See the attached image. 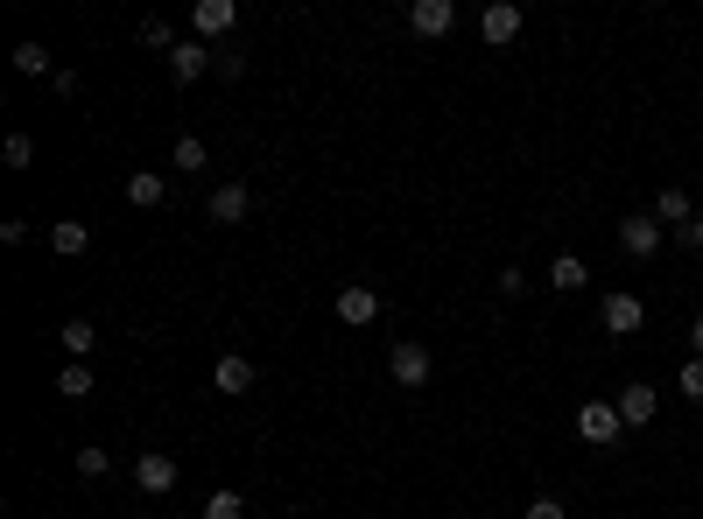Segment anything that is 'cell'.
Returning a JSON list of instances; mask_svg holds the SVG:
<instances>
[{"mask_svg":"<svg viewBox=\"0 0 703 519\" xmlns=\"http://www.w3.org/2000/svg\"><path fill=\"white\" fill-rule=\"evenodd\" d=\"M577 435L592 442V450H613V442L626 435V421H619V400H584V408H577Z\"/></svg>","mask_w":703,"mask_h":519,"instance_id":"1","label":"cell"},{"mask_svg":"<svg viewBox=\"0 0 703 519\" xmlns=\"http://www.w3.org/2000/svg\"><path fill=\"white\" fill-rule=\"evenodd\" d=\"M387 372H394V387H429V372H436L429 344H423V337H402V344L387 352Z\"/></svg>","mask_w":703,"mask_h":519,"instance_id":"2","label":"cell"},{"mask_svg":"<svg viewBox=\"0 0 703 519\" xmlns=\"http://www.w3.org/2000/svg\"><path fill=\"white\" fill-rule=\"evenodd\" d=\"M177 456H169V450H141L135 456V485L148 491V498H169V491H177Z\"/></svg>","mask_w":703,"mask_h":519,"instance_id":"3","label":"cell"},{"mask_svg":"<svg viewBox=\"0 0 703 519\" xmlns=\"http://www.w3.org/2000/svg\"><path fill=\"white\" fill-rule=\"evenodd\" d=\"M598 323H605V337H633L640 323H648V310H640V295H626V288H613V295L598 302Z\"/></svg>","mask_w":703,"mask_h":519,"instance_id":"4","label":"cell"},{"mask_svg":"<svg viewBox=\"0 0 703 519\" xmlns=\"http://www.w3.org/2000/svg\"><path fill=\"white\" fill-rule=\"evenodd\" d=\"M619 246H626L633 260H654V253H661V218H654V210H633V218H619Z\"/></svg>","mask_w":703,"mask_h":519,"instance_id":"5","label":"cell"},{"mask_svg":"<svg viewBox=\"0 0 703 519\" xmlns=\"http://www.w3.org/2000/svg\"><path fill=\"white\" fill-rule=\"evenodd\" d=\"M338 323H352V331H366V323H380V288H366V281L338 288Z\"/></svg>","mask_w":703,"mask_h":519,"instance_id":"6","label":"cell"},{"mask_svg":"<svg viewBox=\"0 0 703 519\" xmlns=\"http://www.w3.org/2000/svg\"><path fill=\"white\" fill-rule=\"evenodd\" d=\"M233 22H239L233 0H198V8H190V29H198V43H212V35H233Z\"/></svg>","mask_w":703,"mask_h":519,"instance_id":"7","label":"cell"},{"mask_svg":"<svg viewBox=\"0 0 703 519\" xmlns=\"http://www.w3.org/2000/svg\"><path fill=\"white\" fill-rule=\"evenodd\" d=\"M479 35H486L492 50H500V43H514V35H521V8H514V0H486V14H479Z\"/></svg>","mask_w":703,"mask_h":519,"instance_id":"8","label":"cell"},{"mask_svg":"<svg viewBox=\"0 0 703 519\" xmlns=\"http://www.w3.org/2000/svg\"><path fill=\"white\" fill-rule=\"evenodd\" d=\"M204 71H212V43H198V35H190V43L169 50V78H177V85H198Z\"/></svg>","mask_w":703,"mask_h":519,"instance_id":"9","label":"cell"},{"mask_svg":"<svg viewBox=\"0 0 703 519\" xmlns=\"http://www.w3.org/2000/svg\"><path fill=\"white\" fill-rule=\"evenodd\" d=\"M654 408H661V393L648 387V379L619 387V421H626V429H648V421H654Z\"/></svg>","mask_w":703,"mask_h":519,"instance_id":"10","label":"cell"},{"mask_svg":"<svg viewBox=\"0 0 703 519\" xmlns=\"http://www.w3.org/2000/svg\"><path fill=\"white\" fill-rule=\"evenodd\" d=\"M246 204H254V190H246V183H219L204 210H212V225H239V218H246Z\"/></svg>","mask_w":703,"mask_h":519,"instance_id":"11","label":"cell"},{"mask_svg":"<svg viewBox=\"0 0 703 519\" xmlns=\"http://www.w3.org/2000/svg\"><path fill=\"white\" fill-rule=\"evenodd\" d=\"M450 22H458L450 0H415V8H408V29L415 35H450Z\"/></svg>","mask_w":703,"mask_h":519,"instance_id":"12","label":"cell"},{"mask_svg":"<svg viewBox=\"0 0 703 519\" xmlns=\"http://www.w3.org/2000/svg\"><path fill=\"white\" fill-rule=\"evenodd\" d=\"M56 344H64L78 365H92V352H99V331H92V316H71L64 331H56Z\"/></svg>","mask_w":703,"mask_h":519,"instance_id":"13","label":"cell"},{"mask_svg":"<svg viewBox=\"0 0 703 519\" xmlns=\"http://www.w3.org/2000/svg\"><path fill=\"white\" fill-rule=\"evenodd\" d=\"M654 218H661V225H675V233H682V225H690V218H696V204H690V190H675V183H661V197H654Z\"/></svg>","mask_w":703,"mask_h":519,"instance_id":"14","label":"cell"},{"mask_svg":"<svg viewBox=\"0 0 703 519\" xmlns=\"http://www.w3.org/2000/svg\"><path fill=\"white\" fill-rule=\"evenodd\" d=\"M50 246H56L64 260H78L85 246H92V225H85V218H56V225H50Z\"/></svg>","mask_w":703,"mask_h":519,"instance_id":"15","label":"cell"},{"mask_svg":"<svg viewBox=\"0 0 703 519\" xmlns=\"http://www.w3.org/2000/svg\"><path fill=\"white\" fill-rule=\"evenodd\" d=\"M584 281H592V267H584L577 253H556V260H548V288H556V295H577Z\"/></svg>","mask_w":703,"mask_h":519,"instance_id":"16","label":"cell"},{"mask_svg":"<svg viewBox=\"0 0 703 519\" xmlns=\"http://www.w3.org/2000/svg\"><path fill=\"white\" fill-rule=\"evenodd\" d=\"M169 197V183L156 176V169H135V176H127V204H135V210H156Z\"/></svg>","mask_w":703,"mask_h":519,"instance_id":"17","label":"cell"},{"mask_svg":"<svg viewBox=\"0 0 703 519\" xmlns=\"http://www.w3.org/2000/svg\"><path fill=\"white\" fill-rule=\"evenodd\" d=\"M212 387H219V393H246V387H254V365H246L239 352L219 358V365H212Z\"/></svg>","mask_w":703,"mask_h":519,"instance_id":"18","label":"cell"},{"mask_svg":"<svg viewBox=\"0 0 703 519\" xmlns=\"http://www.w3.org/2000/svg\"><path fill=\"white\" fill-rule=\"evenodd\" d=\"M92 387H99V379H92V365H78V358L56 372V393H64V400H92Z\"/></svg>","mask_w":703,"mask_h":519,"instance_id":"19","label":"cell"},{"mask_svg":"<svg viewBox=\"0 0 703 519\" xmlns=\"http://www.w3.org/2000/svg\"><path fill=\"white\" fill-rule=\"evenodd\" d=\"M14 71H22V78H56L43 43H14Z\"/></svg>","mask_w":703,"mask_h":519,"instance_id":"20","label":"cell"},{"mask_svg":"<svg viewBox=\"0 0 703 519\" xmlns=\"http://www.w3.org/2000/svg\"><path fill=\"white\" fill-rule=\"evenodd\" d=\"M141 43L169 56V50H177V22H169V14H148V22H141Z\"/></svg>","mask_w":703,"mask_h":519,"instance_id":"21","label":"cell"},{"mask_svg":"<svg viewBox=\"0 0 703 519\" xmlns=\"http://www.w3.org/2000/svg\"><path fill=\"white\" fill-rule=\"evenodd\" d=\"M169 162H177V169H204L212 155H204V141H198V133H177V148H169Z\"/></svg>","mask_w":703,"mask_h":519,"instance_id":"22","label":"cell"},{"mask_svg":"<svg viewBox=\"0 0 703 519\" xmlns=\"http://www.w3.org/2000/svg\"><path fill=\"white\" fill-rule=\"evenodd\" d=\"M204 519H246V498L239 491H212L204 498Z\"/></svg>","mask_w":703,"mask_h":519,"instance_id":"23","label":"cell"},{"mask_svg":"<svg viewBox=\"0 0 703 519\" xmlns=\"http://www.w3.org/2000/svg\"><path fill=\"white\" fill-rule=\"evenodd\" d=\"M675 393H682V400H703V358H690V365L675 372Z\"/></svg>","mask_w":703,"mask_h":519,"instance_id":"24","label":"cell"},{"mask_svg":"<svg viewBox=\"0 0 703 519\" xmlns=\"http://www.w3.org/2000/svg\"><path fill=\"white\" fill-rule=\"evenodd\" d=\"M0 155H8V169H29V162H35L29 133H8V141H0Z\"/></svg>","mask_w":703,"mask_h":519,"instance_id":"25","label":"cell"},{"mask_svg":"<svg viewBox=\"0 0 703 519\" xmlns=\"http://www.w3.org/2000/svg\"><path fill=\"white\" fill-rule=\"evenodd\" d=\"M106 471H113L106 450H78V477H106Z\"/></svg>","mask_w":703,"mask_h":519,"instance_id":"26","label":"cell"},{"mask_svg":"<svg viewBox=\"0 0 703 519\" xmlns=\"http://www.w3.org/2000/svg\"><path fill=\"white\" fill-rule=\"evenodd\" d=\"M521 519H569V506H563V498H548V491H542V498H535V506H528Z\"/></svg>","mask_w":703,"mask_h":519,"instance_id":"27","label":"cell"},{"mask_svg":"<svg viewBox=\"0 0 703 519\" xmlns=\"http://www.w3.org/2000/svg\"><path fill=\"white\" fill-rule=\"evenodd\" d=\"M500 295H528V274H521V267H500Z\"/></svg>","mask_w":703,"mask_h":519,"instance_id":"28","label":"cell"},{"mask_svg":"<svg viewBox=\"0 0 703 519\" xmlns=\"http://www.w3.org/2000/svg\"><path fill=\"white\" fill-rule=\"evenodd\" d=\"M682 246H690V253H703V210H696L690 225H682Z\"/></svg>","mask_w":703,"mask_h":519,"instance_id":"29","label":"cell"},{"mask_svg":"<svg viewBox=\"0 0 703 519\" xmlns=\"http://www.w3.org/2000/svg\"><path fill=\"white\" fill-rule=\"evenodd\" d=\"M690 358H703V316L690 323Z\"/></svg>","mask_w":703,"mask_h":519,"instance_id":"30","label":"cell"}]
</instances>
